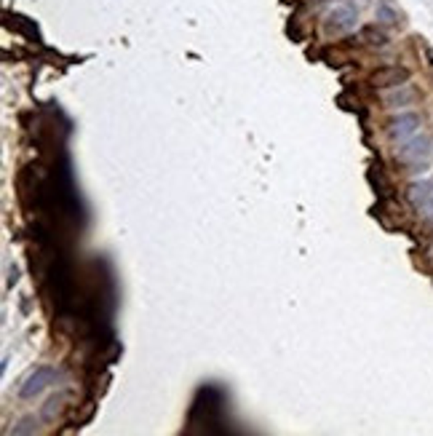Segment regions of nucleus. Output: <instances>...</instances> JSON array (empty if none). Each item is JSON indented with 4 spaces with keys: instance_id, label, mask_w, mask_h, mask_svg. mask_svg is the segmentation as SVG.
Segmentation results:
<instances>
[{
    "instance_id": "nucleus-1",
    "label": "nucleus",
    "mask_w": 433,
    "mask_h": 436,
    "mask_svg": "<svg viewBox=\"0 0 433 436\" xmlns=\"http://www.w3.org/2000/svg\"><path fill=\"white\" fill-rule=\"evenodd\" d=\"M396 155H399L402 164L415 166L412 171H423L433 158V136H428V134L412 136L409 142L399 145V153H396Z\"/></svg>"
},
{
    "instance_id": "nucleus-2",
    "label": "nucleus",
    "mask_w": 433,
    "mask_h": 436,
    "mask_svg": "<svg viewBox=\"0 0 433 436\" xmlns=\"http://www.w3.org/2000/svg\"><path fill=\"white\" fill-rule=\"evenodd\" d=\"M359 27V8L353 3L343 0L340 6L329 8L324 16V32L327 35H348Z\"/></svg>"
},
{
    "instance_id": "nucleus-3",
    "label": "nucleus",
    "mask_w": 433,
    "mask_h": 436,
    "mask_svg": "<svg viewBox=\"0 0 433 436\" xmlns=\"http://www.w3.org/2000/svg\"><path fill=\"white\" fill-rule=\"evenodd\" d=\"M59 377L62 372L57 367H38V370H32L30 375L22 380V386H19V399H38L41 393L54 388L59 383Z\"/></svg>"
},
{
    "instance_id": "nucleus-4",
    "label": "nucleus",
    "mask_w": 433,
    "mask_h": 436,
    "mask_svg": "<svg viewBox=\"0 0 433 436\" xmlns=\"http://www.w3.org/2000/svg\"><path fill=\"white\" fill-rule=\"evenodd\" d=\"M420 126H423V118H420L418 113H399V115L388 123V139L396 142V145H404V142H409L412 136L420 134Z\"/></svg>"
},
{
    "instance_id": "nucleus-5",
    "label": "nucleus",
    "mask_w": 433,
    "mask_h": 436,
    "mask_svg": "<svg viewBox=\"0 0 433 436\" xmlns=\"http://www.w3.org/2000/svg\"><path fill=\"white\" fill-rule=\"evenodd\" d=\"M409 80V70L406 67H399V64H393V67H380L377 73H372V83L377 89H396V86H402Z\"/></svg>"
},
{
    "instance_id": "nucleus-6",
    "label": "nucleus",
    "mask_w": 433,
    "mask_h": 436,
    "mask_svg": "<svg viewBox=\"0 0 433 436\" xmlns=\"http://www.w3.org/2000/svg\"><path fill=\"white\" fill-rule=\"evenodd\" d=\"M431 198H433V180H418L406 188V201H409L418 211L423 209Z\"/></svg>"
},
{
    "instance_id": "nucleus-7",
    "label": "nucleus",
    "mask_w": 433,
    "mask_h": 436,
    "mask_svg": "<svg viewBox=\"0 0 433 436\" xmlns=\"http://www.w3.org/2000/svg\"><path fill=\"white\" fill-rule=\"evenodd\" d=\"M415 97H418V91L412 89L409 83H402V86H396L393 91H385L383 94V102H385V107H406L415 102Z\"/></svg>"
},
{
    "instance_id": "nucleus-8",
    "label": "nucleus",
    "mask_w": 433,
    "mask_h": 436,
    "mask_svg": "<svg viewBox=\"0 0 433 436\" xmlns=\"http://www.w3.org/2000/svg\"><path fill=\"white\" fill-rule=\"evenodd\" d=\"M377 22H380V24H385V27L399 24V11L393 8V3H390V0H380V6H377Z\"/></svg>"
},
{
    "instance_id": "nucleus-9",
    "label": "nucleus",
    "mask_w": 433,
    "mask_h": 436,
    "mask_svg": "<svg viewBox=\"0 0 433 436\" xmlns=\"http://www.w3.org/2000/svg\"><path fill=\"white\" fill-rule=\"evenodd\" d=\"M361 38L369 45H374V48H385L388 45V35L383 30H377V27H367V30L361 32Z\"/></svg>"
},
{
    "instance_id": "nucleus-10",
    "label": "nucleus",
    "mask_w": 433,
    "mask_h": 436,
    "mask_svg": "<svg viewBox=\"0 0 433 436\" xmlns=\"http://www.w3.org/2000/svg\"><path fill=\"white\" fill-rule=\"evenodd\" d=\"M32 431H38V423L27 418V421H22L19 426H14V434H32Z\"/></svg>"
},
{
    "instance_id": "nucleus-11",
    "label": "nucleus",
    "mask_w": 433,
    "mask_h": 436,
    "mask_svg": "<svg viewBox=\"0 0 433 436\" xmlns=\"http://www.w3.org/2000/svg\"><path fill=\"white\" fill-rule=\"evenodd\" d=\"M420 214H423V220H428V223H433V198L420 209Z\"/></svg>"
}]
</instances>
